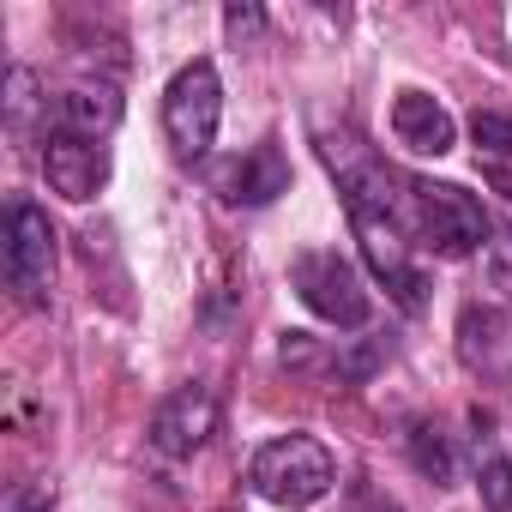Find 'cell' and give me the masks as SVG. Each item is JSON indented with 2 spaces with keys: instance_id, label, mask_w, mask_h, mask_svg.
Returning a JSON list of instances; mask_svg holds the SVG:
<instances>
[{
  "instance_id": "obj_1",
  "label": "cell",
  "mask_w": 512,
  "mask_h": 512,
  "mask_svg": "<svg viewBox=\"0 0 512 512\" xmlns=\"http://www.w3.org/2000/svg\"><path fill=\"white\" fill-rule=\"evenodd\" d=\"M314 145H320V163L338 175V193H344L350 217L368 211V217L410 223V175H392L386 157L356 127H314Z\"/></svg>"
},
{
  "instance_id": "obj_2",
  "label": "cell",
  "mask_w": 512,
  "mask_h": 512,
  "mask_svg": "<svg viewBox=\"0 0 512 512\" xmlns=\"http://www.w3.org/2000/svg\"><path fill=\"white\" fill-rule=\"evenodd\" d=\"M247 482H253L260 500L302 512V506H320L338 488V458L314 434H278V440H266L260 452H253Z\"/></svg>"
},
{
  "instance_id": "obj_3",
  "label": "cell",
  "mask_w": 512,
  "mask_h": 512,
  "mask_svg": "<svg viewBox=\"0 0 512 512\" xmlns=\"http://www.w3.org/2000/svg\"><path fill=\"white\" fill-rule=\"evenodd\" d=\"M410 223L434 260H470L494 235L476 193H464L458 181H428V175H410Z\"/></svg>"
},
{
  "instance_id": "obj_4",
  "label": "cell",
  "mask_w": 512,
  "mask_h": 512,
  "mask_svg": "<svg viewBox=\"0 0 512 512\" xmlns=\"http://www.w3.org/2000/svg\"><path fill=\"white\" fill-rule=\"evenodd\" d=\"M290 284H296V296L308 302V314L326 320V326H338V332H362V326L374 320V296H368L362 272L344 260L338 247H308V253H296Z\"/></svg>"
},
{
  "instance_id": "obj_5",
  "label": "cell",
  "mask_w": 512,
  "mask_h": 512,
  "mask_svg": "<svg viewBox=\"0 0 512 512\" xmlns=\"http://www.w3.org/2000/svg\"><path fill=\"white\" fill-rule=\"evenodd\" d=\"M223 121V79L211 61H187L163 91V139L181 163H205Z\"/></svg>"
},
{
  "instance_id": "obj_6",
  "label": "cell",
  "mask_w": 512,
  "mask_h": 512,
  "mask_svg": "<svg viewBox=\"0 0 512 512\" xmlns=\"http://www.w3.org/2000/svg\"><path fill=\"white\" fill-rule=\"evenodd\" d=\"M7 284L31 308L49 302V284H55V223L25 193L7 199Z\"/></svg>"
},
{
  "instance_id": "obj_7",
  "label": "cell",
  "mask_w": 512,
  "mask_h": 512,
  "mask_svg": "<svg viewBox=\"0 0 512 512\" xmlns=\"http://www.w3.org/2000/svg\"><path fill=\"white\" fill-rule=\"evenodd\" d=\"M350 229H356V241H362V260H368L374 284H380L404 314H422V308H428V278H422L416 253H410V241H404V223L362 211V217H350Z\"/></svg>"
},
{
  "instance_id": "obj_8",
  "label": "cell",
  "mask_w": 512,
  "mask_h": 512,
  "mask_svg": "<svg viewBox=\"0 0 512 512\" xmlns=\"http://www.w3.org/2000/svg\"><path fill=\"white\" fill-rule=\"evenodd\" d=\"M217 434V392L205 380H181L157 410H151V446L163 458H193Z\"/></svg>"
},
{
  "instance_id": "obj_9",
  "label": "cell",
  "mask_w": 512,
  "mask_h": 512,
  "mask_svg": "<svg viewBox=\"0 0 512 512\" xmlns=\"http://www.w3.org/2000/svg\"><path fill=\"white\" fill-rule=\"evenodd\" d=\"M211 187H217L223 205L260 211V205H272L278 193H290V157H284L278 139H260V145H247L241 157L217 163V169H211Z\"/></svg>"
},
{
  "instance_id": "obj_10",
  "label": "cell",
  "mask_w": 512,
  "mask_h": 512,
  "mask_svg": "<svg viewBox=\"0 0 512 512\" xmlns=\"http://www.w3.org/2000/svg\"><path fill=\"white\" fill-rule=\"evenodd\" d=\"M43 175H49V187H55L61 199L85 205V199H97V193L109 187V145L49 127V133H43Z\"/></svg>"
},
{
  "instance_id": "obj_11",
  "label": "cell",
  "mask_w": 512,
  "mask_h": 512,
  "mask_svg": "<svg viewBox=\"0 0 512 512\" xmlns=\"http://www.w3.org/2000/svg\"><path fill=\"white\" fill-rule=\"evenodd\" d=\"M392 139L410 151V157H446L458 145V121L440 97L428 91H398L392 103Z\"/></svg>"
},
{
  "instance_id": "obj_12",
  "label": "cell",
  "mask_w": 512,
  "mask_h": 512,
  "mask_svg": "<svg viewBox=\"0 0 512 512\" xmlns=\"http://www.w3.org/2000/svg\"><path fill=\"white\" fill-rule=\"evenodd\" d=\"M49 127H61V133H79V139H109L115 127H121V91L115 85H67L61 97H55V115H49Z\"/></svg>"
},
{
  "instance_id": "obj_13",
  "label": "cell",
  "mask_w": 512,
  "mask_h": 512,
  "mask_svg": "<svg viewBox=\"0 0 512 512\" xmlns=\"http://www.w3.org/2000/svg\"><path fill=\"white\" fill-rule=\"evenodd\" d=\"M470 452H476V494H482V506L488 512H512V458H506V446H500V434L488 428V416L476 410L470 416Z\"/></svg>"
},
{
  "instance_id": "obj_14",
  "label": "cell",
  "mask_w": 512,
  "mask_h": 512,
  "mask_svg": "<svg viewBox=\"0 0 512 512\" xmlns=\"http://www.w3.org/2000/svg\"><path fill=\"white\" fill-rule=\"evenodd\" d=\"M404 446H410V464H416L434 488H452V482H458V446H452V434H446L440 422H410Z\"/></svg>"
},
{
  "instance_id": "obj_15",
  "label": "cell",
  "mask_w": 512,
  "mask_h": 512,
  "mask_svg": "<svg viewBox=\"0 0 512 512\" xmlns=\"http://www.w3.org/2000/svg\"><path fill=\"white\" fill-rule=\"evenodd\" d=\"M494 350H500V314L464 308V320H458V356H464L470 368H488Z\"/></svg>"
},
{
  "instance_id": "obj_16",
  "label": "cell",
  "mask_w": 512,
  "mask_h": 512,
  "mask_svg": "<svg viewBox=\"0 0 512 512\" xmlns=\"http://www.w3.org/2000/svg\"><path fill=\"white\" fill-rule=\"evenodd\" d=\"M476 272H482V290L494 302H512V229L488 235V247L476 253Z\"/></svg>"
},
{
  "instance_id": "obj_17",
  "label": "cell",
  "mask_w": 512,
  "mask_h": 512,
  "mask_svg": "<svg viewBox=\"0 0 512 512\" xmlns=\"http://www.w3.org/2000/svg\"><path fill=\"white\" fill-rule=\"evenodd\" d=\"M470 139H476L482 157L512 163V115H500V109H476V115H470Z\"/></svg>"
},
{
  "instance_id": "obj_18",
  "label": "cell",
  "mask_w": 512,
  "mask_h": 512,
  "mask_svg": "<svg viewBox=\"0 0 512 512\" xmlns=\"http://www.w3.org/2000/svg\"><path fill=\"white\" fill-rule=\"evenodd\" d=\"M31 109H37V73H31V67H13V73H7V133H13V139H25Z\"/></svg>"
},
{
  "instance_id": "obj_19",
  "label": "cell",
  "mask_w": 512,
  "mask_h": 512,
  "mask_svg": "<svg viewBox=\"0 0 512 512\" xmlns=\"http://www.w3.org/2000/svg\"><path fill=\"white\" fill-rule=\"evenodd\" d=\"M338 512H404V506H398L386 488H374V482L362 476V482H350V494H344V506H338Z\"/></svg>"
},
{
  "instance_id": "obj_20",
  "label": "cell",
  "mask_w": 512,
  "mask_h": 512,
  "mask_svg": "<svg viewBox=\"0 0 512 512\" xmlns=\"http://www.w3.org/2000/svg\"><path fill=\"white\" fill-rule=\"evenodd\" d=\"M7 512H55V488L49 482H19L7 494Z\"/></svg>"
},
{
  "instance_id": "obj_21",
  "label": "cell",
  "mask_w": 512,
  "mask_h": 512,
  "mask_svg": "<svg viewBox=\"0 0 512 512\" xmlns=\"http://www.w3.org/2000/svg\"><path fill=\"white\" fill-rule=\"evenodd\" d=\"M260 25H266L260 7H229V13H223V31H229V37H260Z\"/></svg>"
},
{
  "instance_id": "obj_22",
  "label": "cell",
  "mask_w": 512,
  "mask_h": 512,
  "mask_svg": "<svg viewBox=\"0 0 512 512\" xmlns=\"http://www.w3.org/2000/svg\"><path fill=\"white\" fill-rule=\"evenodd\" d=\"M488 175H494V187H500V193L512 199V175H506V169H488Z\"/></svg>"
}]
</instances>
